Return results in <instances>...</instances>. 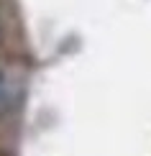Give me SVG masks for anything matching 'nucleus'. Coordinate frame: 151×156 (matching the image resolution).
<instances>
[{"instance_id": "obj_1", "label": "nucleus", "mask_w": 151, "mask_h": 156, "mask_svg": "<svg viewBox=\"0 0 151 156\" xmlns=\"http://www.w3.org/2000/svg\"><path fill=\"white\" fill-rule=\"evenodd\" d=\"M18 102H21V87L8 72L0 69V120L16 113Z\"/></svg>"}, {"instance_id": "obj_2", "label": "nucleus", "mask_w": 151, "mask_h": 156, "mask_svg": "<svg viewBox=\"0 0 151 156\" xmlns=\"http://www.w3.org/2000/svg\"><path fill=\"white\" fill-rule=\"evenodd\" d=\"M0 41H3V26H0Z\"/></svg>"}]
</instances>
